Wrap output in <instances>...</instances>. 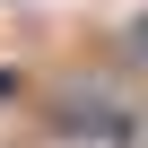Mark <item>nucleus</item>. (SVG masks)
I'll return each mask as SVG.
<instances>
[]
</instances>
